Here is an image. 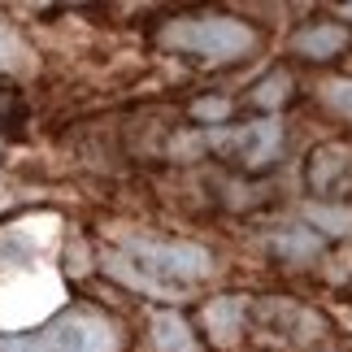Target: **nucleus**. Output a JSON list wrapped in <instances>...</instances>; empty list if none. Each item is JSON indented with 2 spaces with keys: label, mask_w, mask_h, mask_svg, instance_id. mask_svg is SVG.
<instances>
[{
  "label": "nucleus",
  "mask_w": 352,
  "mask_h": 352,
  "mask_svg": "<svg viewBox=\"0 0 352 352\" xmlns=\"http://www.w3.org/2000/svg\"><path fill=\"white\" fill-rule=\"evenodd\" d=\"M104 270L135 292L166 296L174 300L183 287L205 283L213 274V256L200 243L183 239H144V235H122L113 252H104Z\"/></svg>",
  "instance_id": "f257e3e1"
},
{
  "label": "nucleus",
  "mask_w": 352,
  "mask_h": 352,
  "mask_svg": "<svg viewBox=\"0 0 352 352\" xmlns=\"http://www.w3.org/2000/svg\"><path fill=\"white\" fill-rule=\"evenodd\" d=\"M161 44L192 52V57H205V61H235L256 48V31L239 18L200 13V18H170L161 26Z\"/></svg>",
  "instance_id": "f03ea898"
},
{
  "label": "nucleus",
  "mask_w": 352,
  "mask_h": 352,
  "mask_svg": "<svg viewBox=\"0 0 352 352\" xmlns=\"http://www.w3.org/2000/svg\"><path fill=\"white\" fill-rule=\"evenodd\" d=\"M0 352H118V327L96 309L52 322L44 335H0Z\"/></svg>",
  "instance_id": "7ed1b4c3"
},
{
  "label": "nucleus",
  "mask_w": 352,
  "mask_h": 352,
  "mask_svg": "<svg viewBox=\"0 0 352 352\" xmlns=\"http://www.w3.org/2000/svg\"><path fill=\"white\" fill-rule=\"evenodd\" d=\"M205 144H213V148H239L243 161H248L252 170H261V166H270V161L278 157L283 126H278L274 118L252 122V126H243V131H218V126H213V131L205 135Z\"/></svg>",
  "instance_id": "20e7f679"
},
{
  "label": "nucleus",
  "mask_w": 352,
  "mask_h": 352,
  "mask_svg": "<svg viewBox=\"0 0 352 352\" xmlns=\"http://www.w3.org/2000/svg\"><path fill=\"white\" fill-rule=\"evenodd\" d=\"M348 44V31L340 22H318V26H305L300 35L292 39V48L300 52V57H314V61H327V57H335Z\"/></svg>",
  "instance_id": "39448f33"
},
{
  "label": "nucleus",
  "mask_w": 352,
  "mask_h": 352,
  "mask_svg": "<svg viewBox=\"0 0 352 352\" xmlns=\"http://www.w3.org/2000/svg\"><path fill=\"white\" fill-rule=\"evenodd\" d=\"M243 309H248V300L243 296H222V300H213L205 309V327L218 344H235V335L243 327Z\"/></svg>",
  "instance_id": "423d86ee"
},
{
  "label": "nucleus",
  "mask_w": 352,
  "mask_h": 352,
  "mask_svg": "<svg viewBox=\"0 0 352 352\" xmlns=\"http://www.w3.org/2000/svg\"><path fill=\"white\" fill-rule=\"evenodd\" d=\"M153 352H196V340L179 314H153Z\"/></svg>",
  "instance_id": "0eeeda50"
},
{
  "label": "nucleus",
  "mask_w": 352,
  "mask_h": 352,
  "mask_svg": "<svg viewBox=\"0 0 352 352\" xmlns=\"http://www.w3.org/2000/svg\"><path fill=\"white\" fill-rule=\"evenodd\" d=\"M270 248H274L283 261L300 265V261H314L322 252V235L318 231H274L270 235Z\"/></svg>",
  "instance_id": "6e6552de"
},
{
  "label": "nucleus",
  "mask_w": 352,
  "mask_h": 352,
  "mask_svg": "<svg viewBox=\"0 0 352 352\" xmlns=\"http://www.w3.org/2000/svg\"><path fill=\"white\" fill-rule=\"evenodd\" d=\"M305 218L327 235H344V239L352 235V209H344V205H309Z\"/></svg>",
  "instance_id": "1a4fd4ad"
},
{
  "label": "nucleus",
  "mask_w": 352,
  "mask_h": 352,
  "mask_svg": "<svg viewBox=\"0 0 352 352\" xmlns=\"http://www.w3.org/2000/svg\"><path fill=\"white\" fill-rule=\"evenodd\" d=\"M287 87H292V78H287V74H270V78H261V83H256L252 100L261 104V109H278V104L287 100Z\"/></svg>",
  "instance_id": "9d476101"
},
{
  "label": "nucleus",
  "mask_w": 352,
  "mask_h": 352,
  "mask_svg": "<svg viewBox=\"0 0 352 352\" xmlns=\"http://www.w3.org/2000/svg\"><path fill=\"white\" fill-rule=\"evenodd\" d=\"M322 100H327V109H335L340 118H352V78H331V83H322Z\"/></svg>",
  "instance_id": "9b49d317"
},
{
  "label": "nucleus",
  "mask_w": 352,
  "mask_h": 352,
  "mask_svg": "<svg viewBox=\"0 0 352 352\" xmlns=\"http://www.w3.org/2000/svg\"><path fill=\"white\" fill-rule=\"evenodd\" d=\"M22 61H26V44L18 39V31H13V26L0 22V70H18Z\"/></svg>",
  "instance_id": "f8f14e48"
},
{
  "label": "nucleus",
  "mask_w": 352,
  "mask_h": 352,
  "mask_svg": "<svg viewBox=\"0 0 352 352\" xmlns=\"http://www.w3.org/2000/svg\"><path fill=\"white\" fill-rule=\"evenodd\" d=\"M192 113H196L200 122H222L226 113H231V104H226V100H196Z\"/></svg>",
  "instance_id": "ddd939ff"
},
{
  "label": "nucleus",
  "mask_w": 352,
  "mask_h": 352,
  "mask_svg": "<svg viewBox=\"0 0 352 352\" xmlns=\"http://www.w3.org/2000/svg\"><path fill=\"white\" fill-rule=\"evenodd\" d=\"M340 13H344V18H352V5H344V9H340Z\"/></svg>",
  "instance_id": "4468645a"
}]
</instances>
